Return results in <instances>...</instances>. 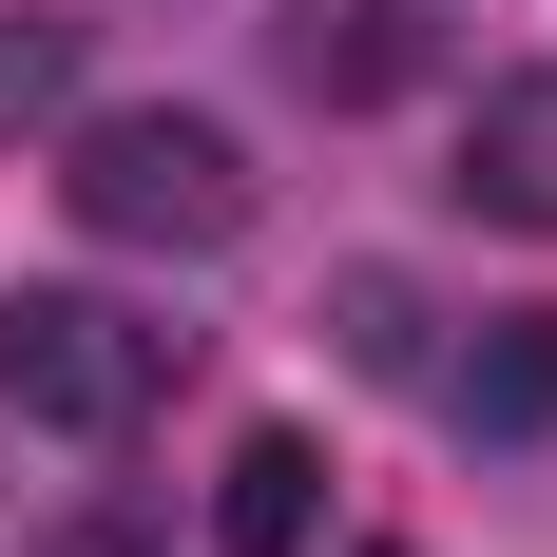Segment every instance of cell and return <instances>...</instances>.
<instances>
[{"instance_id":"cell-1","label":"cell","mask_w":557,"mask_h":557,"mask_svg":"<svg viewBox=\"0 0 557 557\" xmlns=\"http://www.w3.org/2000/svg\"><path fill=\"white\" fill-rule=\"evenodd\" d=\"M58 212L97 231V250H231V231H250V154H231V115L115 97V115H77Z\"/></svg>"},{"instance_id":"cell-2","label":"cell","mask_w":557,"mask_h":557,"mask_svg":"<svg viewBox=\"0 0 557 557\" xmlns=\"http://www.w3.org/2000/svg\"><path fill=\"white\" fill-rule=\"evenodd\" d=\"M173 366H193V327L115 308V288H0V404H20V423H58V443L154 423Z\"/></svg>"},{"instance_id":"cell-3","label":"cell","mask_w":557,"mask_h":557,"mask_svg":"<svg viewBox=\"0 0 557 557\" xmlns=\"http://www.w3.org/2000/svg\"><path fill=\"white\" fill-rule=\"evenodd\" d=\"M461 212L481 231H557V77H500L461 115Z\"/></svg>"},{"instance_id":"cell-4","label":"cell","mask_w":557,"mask_h":557,"mask_svg":"<svg viewBox=\"0 0 557 557\" xmlns=\"http://www.w3.org/2000/svg\"><path fill=\"white\" fill-rule=\"evenodd\" d=\"M288 77L327 115H385L404 77H423V0H327V20H288Z\"/></svg>"},{"instance_id":"cell-5","label":"cell","mask_w":557,"mask_h":557,"mask_svg":"<svg viewBox=\"0 0 557 557\" xmlns=\"http://www.w3.org/2000/svg\"><path fill=\"white\" fill-rule=\"evenodd\" d=\"M212 539H231V557H308V539H327V461L288 443V423H250L231 481H212Z\"/></svg>"},{"instance_id":"cell-6","label":"cell","mask_w":557,"mask_h":557,"mask_svg":"<svg viewBox=\"0 0 557 557\" xmlns=\"http://www.w3.org/2000/svg\"><path fill=\"white\" fill-rule=\"evenodd\" d=\"M461 423H500V443L557 423V308H500V327L461 346Z\"/></svg>"},{"instance_id":"cell-7","label":"cell","mask_w":557,"mask_h":557,"mask_svg":"<svg viewBox=\"0 0 557 557\" xmlns=\"http://www.w3.org/2000/svg\"><path fill=\"white\" fill-rule=\"evenodd\" d=\"M327 327H346V366H385V385H404V366H423V288H404V270H346Z\"/></svg>"},{"instance_id":"cell-8","label":"cell","mask_w":557,"mask_h":557,"mask_svg":"<svg viewBox=\"0 0 557 557\" xmlns=\"http://www.w3.org/2000/svg\"><path fill=\"white\" fill-rule=\"evenodd\" d=\"M77 97V20H0V115H58Z\"/></svg>"},{"instance_id":"cell-9","label":"cell","mask_w":557,"mask_h":557,"mask_svg":"<svg viewBox=\"0 0 557 557\" xmlns=\"http://www.w3.org/2000/svg\"><path fill=\"white\" fill-rule=\"evenodd\" d=\"M366 557H404V539H366Z\"/></svg>"}]
</instances>
